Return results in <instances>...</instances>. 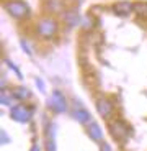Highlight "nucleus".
Returning <instances> with one entry per match:
<instances>
[{
    "instance_id": "nucleus-1",
    "label": "nucleus",
    "mask_w": 147,
    "mask_h": 151,
    "mask_svg": "<svg viewBox=\"0 0 147 151\" xmlns=\"http://www.w3.org/2000/svg\"><path fill=\"white\" fill-rule=\"evenodd\" d=\"M59 31V22L51 15H44L36 22V33L43 40H51Z\"/></svg>"
},
{
    "instance_id": "nucleus-2",
    "label": "nucleus",
    "mask_w": 147,
    "mask_h": 151,
    "mask_svg": "<svg viewBox=\"0 0 147 151\" xmlns=\"http://www.w3.org/2000/svg\"><path fill=\"white\" fill-rule=\"evenodd\" d=\"M4 8L11 18L20 20V22L25 20V18H28L30 13H31L30 5L25 4L23 0H7V2L4 4Z\"/></svg>"
},
{
    "instance_id": "nucleus-3",
    "label": "nucleus",
    "mask_w": 147,
    "mask_h": 151,
    "mask_svg": "<svg viewBox=\"0 0 147 151\" xmlns=\"http://www.w3.org/2000/svg\"><path fill=\"white\" fill-rule=\"evenodd\" d=\"M95 105H97V112L102 115L103 118H111L114 113V105L113 102L109 100L106 95H98L97 100H95Z\"/></svg>"
},
{
    "instance_id": "nucleus-4",
    "label": "nucleus",
    "mask_w": 147,
    "mask_h": 151,
    "mask_svg": "<svg viewBox=\"0 0 147 151\" xmlns=\"http://www.w3.org/2000/svg\"><path fill=\"white\" fill-rule=\"evenodd\" d=\"M109 133H111L113 138H116L118 141L119 140L124 141L129 136V127L124 122H121L119 118H118V120H111L109 122Z\"/></svg>"
},
{
    "instance_id": "nucleus-5",
    "label": "nucleus",
    "mask_w": 147,
    "mask_h": 151,
    "mask_svg": "<svg viewBox=\"0 0 147 151\" xmlns=\"http://www.w3.org/2000/svg\"><path fill=\"white\" fill-rule=\"evenodd\" d=\"M51 105H53L54 112H59V113H62V112L67 110V102H65L64 95L60 94L59 91L53 92V102H51Z\"/></svg>"
},
{
    "instance_id": "nucleus-6",
    "label": "nucleus",
    "mask_w": 147,
    "mask_h": 151,
    "mask_svg": "<svg viewBox=\"0 0 147 151\" xmlns=\"http://www.w3.org/2000/svg\"><path fill=\"white\" fill-rule=\"evenodd\" d=\"M30 117H31V113L25 105H16V107L11 109V118L16 120V122H21V123L23 122H28Z\"/></svg>"
},
{
    "instance_id": "nucleus-7",
    "label": "nucleus",
    "mask_w": 147,
    "mask_h": 151,
    "mask_svg": "<svg viewBox=\"0 0 147 151\" xmlns=\"http://www.w3.org/2000/svg\"><path fill=\"white\" fill-rule=\"evenodd\" d=\"M87 133H88V136H90L92 140H95V141H98V143H103V132H102V128L98 127V123H95V122H90L88 123V127H87Z\"/></svg>"
},
{
    "instance_id": "nucleus-8",
    "label": "nucleus",
    "mask_w": 147,
    "mask_h": 151,
    "mask_svg": "<svg viewBox=\"0 0 147 151\" xmlns=\"http://www.w3.org/2000/svg\"><path fill=\"white\" fill-rule=\"evenodd\" d=\"M114 13L119 17H128L129 13L132 12V2H128V0H124V2H119V4H116L113 7Z\"/></svg>"
},
{
    "instance_id": "nucleus-9",
    "label": "nucleus",
    "mask_w": 147,
    "mask_h": 151,
    "mask_svg": "<svg viewBox=\"0 0 147 151\" xmlns=\"http://www.w3.org/2000/svg\"><path fill=\"white\" fill-rule=\"evenodd\" d=\"M74 117H75V120H79L80 123H90L92 122V115H90V112H88L87 109H82V107H77L75 110H74Z\"/></svg>"
},
{
    "instance_id": "nucleus-10",
    "label": "nucleus",
    "mask_w": 147,
    "mask_h": 151,
    "mask_svg": "<svg viewBox=\"0 0 147 151\" xmlns=\"http://www.w3.org/2000/svg\"><path fill=\"white\" fill-rule=\"evenodd\" d=\"M132 12H136L137 15L146 17V18H147V2H144V0L132 2Z\"/></svg>"
},
{
    "instance_id": "nucleus-11",
    "label": "nucleus",
    "mask_w": 147,
    "mask_h": 151,
    "mask_svg": "<svg viewBox=\"0 0 147 151\" xmlns=\"http://www.w3.org/2000/svg\"><path fill=\"white\" fill-rule=\"evenodd\" d=\"M11 95H13L15 99H18V100H26V99L30 97V91H28L26 87L20 86V87H16L15 91L11 92Z\"/></svg>"
},
{
    "instance_id": "nucleus-12",
    "label": "nucleus",
    "mask_w": 147,
    "mask_h": 151,
    "mask_svg": "<svg viewBox=\"0 0 147 151\" xmlns=\"http://www.w3.org/2000/svg\"><path fill=\"white\" fill-rule=\"evenodd\" d=\"M46 150H48V151H56V143H54V138H48V141H46Z\"/></svg>"
},
{
    "instance_id": "nucleus-13",
    "label": "nucleus",
    "mask_w": 147,
    "mask_h": 151,
    "mask_svg": "<svg viewBox=\"0 0 147 151\" xmlns=\"http://www.w3.org/2000/svg\"><path fill=\"white\" fill-rule=\"evenodd\" d=\"M2 102H4L5 105L10 104V97H8V94H5V92H4V95H2Z\"/></svg>"
},
{
    "instance_id": "nucleus-14",
    "label": "nucleus",
    "mask_w": 147,
    "mask_h": 151,
    "mask_svg": "<svg viewBox=\"0 0 147 151\" xmlns=\"http://www.w3.org/2000/svg\"><path fill=\"white\" fill-rule=\"evenodd\" d=\"M100 148H102V151H111V148H109L106 143H100Z\"/></svg>"
},
{
    "instance_id": "nucleus-15",
    "label": "nucleus",
    "mask_w": 147,
    "mask_h": 151,
    "mask_svg": "<svg viewBox=\"0 0 147 151\" xmlns=\"http://www.w3.org/2000/svg\"><path fill=\"white\" fill-rule=\"evenodd\" d=\"M31 151H39V148H38V146H36V145H34V146H33V148H31Z\"/></svg>"
}]
</instances>
